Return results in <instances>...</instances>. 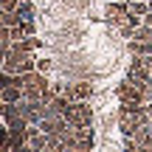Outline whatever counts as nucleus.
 Returning a JSON list of instances; mask_svg holds the SVG:
<instances>
[{
    "label": "nucleus",
    "instance_id": "obj_4",
    "mask_svg": "<svg viewBox=\"0 0 152 152\" xmlns=\"http://www.w3.org/2000/svg\"><path fill=\"white\" fill-rule=\"evenodd\" d=\"M149 71H152V59H149Z\"/></svg>",
    "mask_w": 152,
    "mask_h": 152
},
{
    "label": "nucleus",
    "instance_id": "obj_5",
    "mask_svg": "<svg viewBox=\"0 0 152 152\" xmlns=\"http://www.w3.org/2000/svg\"><path fill=\"white\" fill-rule=\"evenodd\" d=\"M149 130H152V124H149Z\"/></svg>",
    "mask_w": 152,
    "mask_h": 152
},
{
    "label": "nucleus",
    "instance_id": "obj_2",
    "mask_svg": "<svg viewBox=\"0 0 152 152\" xmlns=\"http://www.w3.org/2000/svg\"><path fill=\"white\" fill-rule=\"evenodd\" d=\"M65 96L71 99V102H85V99H90V96H93V85H87V82L68 85V87H65Z\"/></svg>",
    "mask_w": 152,
    "mask_h": 152
},
{
    "label": "nucleus",
    "instance_id": "obj_1",
    "mask_svg": "<svg viewBox=\"0 0 152 152\" xmlns=\"http://www.w3.org/2000/svg\"><path fill=\"white\" fill-rule=\"evenodd\" d=\"M65 121H68L71 127H90V121H93L90 104H85V102H71V107H68V113H65Z\"/></svg>",
    "mask_w": 152,
    "mask_h": 152
},
{
    "label": "nucleus",
    "instance_id": "obj_3",
    "mask_svg": "<svg viewBox=\"0 0 152 152\" xmlns=\"http://www.w3.org/2000/svg\"><path fill=\"white\" fill-rule=\"evenodd\" d=\"M130 11H132V14H147L149 6H144V3H132V6H130Z\"/></svg>",
    "mask_w": 152,
    "mask_h": 152
}]
</instances>
